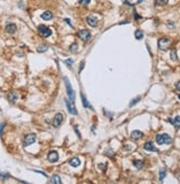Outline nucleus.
Masks as SVG:
<instances>
[{
    "instance_id": "nucleus-28",
    "label": "nucleus",
    "mask_w": 180,
    "mask_h": 184,
    "mask_svg": "<svg viewBox=\"0 0 180 184\" xmlns=\"http://www.w3.org/2000/svg\"><path fill=\"white\" fill-rule=\"evenodd\" d=\"M90 1H91V0H79V4H81V6H86V4L90 3Z\"/></svg>"
},
{
    "instance_id": "nucleus-8",
    "label": "nucleus",
    "mask_w": 180,
    "mask_h": 184,
    "mask_svg": "<svg viewBox=\"0 0 180 184\" xmlns=\"http://www.w3.org/2000/svg\"><path fill=\"white\" fill-rule=\"evenodd\" d=\"M65 105H66V107H68V110L70 114L77 115V110H76V108L74 107V103H72L70 99H65Z\"/></svg>"
},
{
    "instance_id": "nucleus-35",
    "label": "nucleus",
    "mask_w": 180,
    "mask_h": 184,
    "mask_svg": "<svg viewBox=\"0 0 180 184\" xmlns=\"http://www.w3.org/2000/svg\"><path fill=\"white\" fill-rule=\"evenodd\" d=\"M0 176L3 178V179H6V178H8V174H0Z\"/></svg>"
},
{
    "instance_id": "nucleus-16",
    "label": "nucleus",
    "mask_w": 180,
    "mask_h": 184,
    "mask_svg": "<svg viewBox=\"0 0 180 184\" xmlns=\"http://www.w3.org/2000/svg\"><path fill=\"white\" fill-rule=\"evenodd\" d=\"M50 183L51 184H61L62 181H61V178L59 175H53L50 179Z\"/></svg>"
},
{
    "instance_id": "nucleus-25",
    "label": "nucleus",
    "mask_w": 180,
    "mask_h": 184,
    "mask_svg": "<svg viewBox=\"0 0 180 184\" xmlns=\"http://www.w3.org/2000/svg\"><path fill=\"white\" fill-rule=\"evenodd\" d=\"M156 6H166L167 4V0H155Z\"/></svg>"
},
{
    "instance_id": "nucleus-14",
    "label": "nucleus",
    "mask_w": 180,
    "mask_h": 184,
    "mask_svg": "<svg viewBox=\"0 0 180 184\" xmlns=\"http://www.w3.org/2000/svg\"><path fill=\"white\" fill-rule=\"evenodd\" d=\"M6 31L8 32V33H15L17 31V25L13 24V23H9L6 27Z\"/></svg>"
},
{
    "instance_id": "nucleus-36",
    "label": "nucleus",
    "mask_w": 180,
    "mask_h": 184,
    "mask_svg": "<svg viewBox=\"0 0 180 184\" xmlns=\"http://www.w3.org/2000/svg\"><path fill=\"white\" fill-rule=\"evenodd\" d=\"M83 66H84V62L81 63V66H80V72H81V71L83 70Z\"/></svg>"
},
{
    "instance_id": "nucleus-9",
    "label": "nucleus",
    "mask_w": 180,
    "mask_h": 184,
    "mask_svg": "<svg viewBox=\"0 0 180 184\" xmlns=\"http://www.w3.org/2000/svg\"><path fill=\"white\" fill-rule=\"evenodd\" d=\"M48 160L50 162H56L59 160V153L56 152V151H50V152L48 153Z\"/></svg>"
},
{
    "instance_id": "nucleus-6",
    "label": "nucleus",
    "mask_w": 180,
    "mask_h": 184,
    "mask_svg": "<svg viewBox=\"0 0 180 184\" xmlns=\"http://www.w3.org/2000/svg\"><path fill=\"white\" fill-rule=\"evenodd\" d=\"M63 122V115L61 112H58V114L54 116L53 121H52V125H53L54 128H58V127L61 126V124Z\"/></svg>"
},
{
    "instance_id": "nucleus-38",
    "label": "nucleus",
    "mask_w": 180,
    "mask_h": 184,
    "mask_svg": "<svg viewBox=\"0 0 180 184\" xmlns=\"http://www.w3.org/2000/svg\"><path fill=\"white\" fill-rule=\"evenodd\" d=\"M141 1H143V0H138V1H137V3H140Z\"/></svg>"
},
{
    "instance_id": "nucleus-7",
    "label": "nucleus",
    "mask_w": 180,
    "mask_h": 184,
    "mask_svg": "<svg viewBox=\"0 0 180 184\" xmlns=\"http://www.w3.org/2000/svg\"><path fill=\"white\" fill-rule=\"evenodd\" d=\"M77 35H79V37L81 40H83V41H89V40L91 39V32H90L89 30H86V29L80 30Z\"/></svg>"
},
{
    "instance_id": "nucleus-24",
    "label": "nucleus",
    "mask_w": 180,
    "mask_h": 184,
    "mask_svg": "<svg viewBox=\"0 0 180 184\" xmlns=\"http://www.w3.org/2000/svg\"><path fill=\"white\" fill-rule=\"evenodd\" d=\"M166 176V170L165 169H161L159 172V181L160 182H162V180H164V178Z\"/></svg>"
},
{
    "instance_id": "nucleus-22",
    "label": "nucleus",
    "mask_w": 180,
    "mask_h": 184,
    "mask_svg": "<svg viewBox=\"0 0 180 184\" xmlns=\"http://www.w3.org/2000/svg\"><path fill=\"white\" fill-rule=\"evenodd\" d=\"M170 58H171L172 61H177V51L175 50V49H172V50L170 51Z\"/></svg>"
},
{
    "instance_id": "nucleus-13",
    "label": "nucleus",
    "mask_w": 180,
    "mask_h": 184,
    "mask_svg": "<svg viewBox=\"0 0 180 184\" xmlns=\"http://www.w3.org/2000/svg\"><path fill=\"white\" fill-rule=\"evenodd\" d=\"M18 93L17 92H10V93L8 94V100L11 101V103H16L17 99H18Z\"/></svg>"
},
{
    "instance_id": "nucleus-23",
    "label": "nucleus",
    "mask_w": 180,
    "mask_h": 184,
    "mask_svg": "<svg viewBox=\"0 0 180 184\" xmlns=\"http://www.w3.org/2000/svg\"><path fill=\"white\" fill-rule=\"evenodd\" d=\"M77 48H79V46H77L76 43H72V44L70 45V52H72V53H75V52L77 51Z\"/></svg>"
},
{
    "instance_id": "nucleus-3",
    "label": "nucleus",
    "mask_w": 180,
    "mask_h": 184,
    "mask_svg": "<svg viewBox=\"0 0 180 184\" xmlns=\"http://www.w3.org/2000/svg\"><path fill=\"white\" fill-rule=\"evenodd\" d=\"M170 44H171V41L168 37H162L158 41V49L161 51H167L169 49Z\"/></svg>"
},
{
    "instance_id": "nucleus-10",
    "label": "nucleus",
    "mask_w": 180,
    "mask_h": 184,
    "mask_svg": "<svg viewBox=\"0 0 180 184\" xmlns=\"http://www.w3.org/2000/svg\"><path fill=\"white\" fill-rule=\"evenodd\" d=\"M144 149H145L146 151H153V152H158V149L153 145V142H150V141H148V142H146L145 145H144Z\"/></svg>"
},
{
    "instance_id": "nucleus-11",
    "label": "nucleus",
    "mask_w": 180,
    "mask_h": 184,
    "mask_svg": "<svg viewBox=\"0 0 180 184\" xmlns=\"http://www.w3.org/2000/svg\"><path fill=\"white\" fill-rule=\"evenodd\" d=\"M86 21H87V24L91 25V27H96L97 25V19H96L94 16H89V17L86 18Z\"/></svg>"
},
{
    "instance_id": "nucleus-32",
    "label": "nucleus",
    "mask_w": 180,
    "mask_h": 184,
    "mask_svg": "<svg viewBox=\"0 0 180 184\" xmlns=\"http://www.w3.org/2000/svg\"><path fill=\"white\" fill-rule=\"evenodd\" d=\"M64 21H65L66 23H68V24H70L71 27H72V23H71V20H70V19H64Z\"/></svg>"
},
{
    "instance_id": "nucleus-30",
    "label": "nucleus",
    "mask_w": 180,
    "mask_h": 184,
    "mask_svg": "<svg viewBox=\"0 0 180 184\" xmlns=\"http://www.w3.org/2000/svg\"><path fill=\"white\" fill-rule=\"evenodd\" d=\"M3 128H4V125H3V124H1V125H0V136H1V133H2V130H3Z\"/></svg>"
},
{
    "instance_id": "nucleus-19",
    "label": "nucleus",
    "mask_w": 180,
    "mask_h": 184,
    "mask_svg": "<svg viewBox=\"0 0 180 184\" xmlns=\"http://www.w3.org/2000/svg\"><path fill=\"white\" fill-rule=\"evenodd\" d=\"M171 124L174 125V126L176 127L177 129L180 128V116L175 117V119H174V120H171Z\"/></svg>"
},
{
    "instance_id": "nucleus-39",
    "label": "nucleus",
    "mask_w": 180,
    "mask_h": 184,
    "mask_svg": "<svg viewBox=\"0 0 180 184\" xmlns=\"http://www.w3.org/2000/svg\"><path fill=\"white\" fill-rule=\"evenodd\" d=\"M178 98H179V99H180V95H179V96H178Z\"/></svg>"
},
{
    "instance_id": "nucleus-34",
    "label": "nucleus",
    "mask_w": 180,
    "mask_h": 184,
    "mask_svg": "<svg viewBox=\"0 0 180 184\" xmlns=\"http://www.w3.org/2000/svg\"><path fill=\"white\" fill-rule=\"evenodd\" d=\"M176 88H177V91H179V92H180V82L176 85Z\"/></svg>"
},
{
    "instance_id": "nucleus-12",
    "label": "nucleus",
    "mask_w": 180,
    "mask_h": 184,
    "mask_svg": "<svg viewBox=\"0 0 180 184\" xmlns=\"http://www.w3.org/2000/svg\"><path fill=\"white\" fill-rule=\"evenodd\" d=\"M141 137H143V132L139 130H134V131H132V133H131V138L133 140H138Z\"/></svg>"
},
{
    "instance_id": "nucleus-26",
    "label": "nucleus",
    "mask_w": 180,
    "mask_h": 184,
    "mask_svg": "<svg viewBox=\"0 0 180 184\" xmlns=\"http://www.w3.org/2000/svg\"><path fill=\"white\" fill-rule=\"evenodd\" d=\"M48 50V46L46 45H40L38 46V52H40V53H43V52H45Z\"/></svg>"
},
{
    "instance_id": "nucleus-5",
    "label": "nucleus",
    "mask_w": 180,
    "mask_h": 184,
    "mask_svg": "<svg viewBox=\"0 0 180 184\" xmlns=\"http://www.w3.org/2000/svg\"><path fill=\"white\" fill-rule=\"evenodd\" d=\"M35 140H37V137H35L34 133H29V134H27V136L24 137V140H23V146H24V147H28V146H30V145H32V143H34Z\"/></svg>"
},
{
    "instance_id": "nucleus-37",
    "label": "nucleus",
    "mask_w": 180,
    "mask_h": 184,
    "mask_svg": "<svg viewBox=\"0 0 180 184\" xmlns=\"http://www.w3.org/2000/svg\"><path fill=\"white\" fill-rule=\"evenodd\" d=\"M125 3L128 4V6H132V3H131V2H128V1H125Z\"/></svg>"
},
{
    "instance_id": "nucleus-27",
    "label": "nucleus",
    "mask_w": 180,
    "mask_h": 184,
    "mask_svg": "<svg viewBox=\"0 0 180 184\" xmlns=\"http://www.w3.org/2000/svg\"><path fill=\"white\" fill-rule=\"evenodd\" d=\"M139 100H140V97H136L135 99H133V100H132V103L129 104V107H133V106H135L137 103H138Z\"/></svg>"
},
{
    "instance_id": "nucleus-17",
    "label": "nucleus",
    "mask_w": 180,
    "mask_h": 184,
    "mask_svg": "<svg viewBox=\"0 0 180 184\" xmlns=\"http://www.w3.org/2000/svg\"><path fill=\"white\" fill-rule=\"evenodd\" d=\"M41 18L43 19V20H51V19L53 18V15H52L51 11H45V12H43L41 15Z\"/></svg>"
},
{
    "instance_id": "nucleus-31",
    "label": "nucleus",
    "mask_w": 180,
    "mask_h": 184,
    "mask_svg": "<svg viewBox=\"0 0 180 184\" xmlns=\"http://www.w3.org/2000/svg\"><path fill=\"white\" fill-rule=\"evenodd\" d=\"M168 25H169V27H175V24H174V22H172V21H168V23H167Z\"/></svg>"
},
{
    "instance_id": "nucleus-2",
    "label": "nucleus",
    "mask_w": 180,
    "mask_h": 184,
    "mask_svg": "<svg viewBox=\"0 0 180 184\" xmlns=\"http://www.w3.org/2000/svg\"><path fill=\"white\" fill-rule=\"evenodd\" d=\"M64 82H65V87H66V93H68V97L70 98V100L72 103H74L75 99V95H74V91H73L72 86H71L70 81L68 79V77H64Z\"/></svg>"
},
{
    "instance_id": "nucleus-21",
    "label": "nucleus",
    "mask_w": 180,
    "mask_h": 184,
    "mask_svg": "<svg viewBox=\"0 0 180 184\" xmlns=\"http://www.w3.org/2000/svg\"><path fill=\"white\" fill-rule=\"evenodd\" d=\"M135 37H136L137 40H141L144 37V33L143 31H140V30H136L135 31Z\"/></svg>"
},
{
    "instance_id": "nucleus-33",
    "label": "nucleus",
    "mask_w": 180,
    "mask_h": 184,
    "mask_svg": "<svg viewBox=\"0 0 180 184\" xmlns=\"http://www.w3.org/2000/svg\"><path fill=\"white\" fill-rule=\"evenodd\" d=\"M99 169H104V170H105L106 169V166H105V164H99Z\"/></svg>"
},
{
    "instance_id": "nucleus-1",
    "label": "nucleus",
    "mask_w": 180,
    "mask_h": 184,
    "mask_svg": "<svg viewBox=\"0 0 180 184\" xmlns=\"http://www.w3.org/2000/svg\"><path fill=\"white\" fill-rule=\"evenodd\" d=\"M156 142L158 145H170L172 142V139L169 134L162 133V134H157L156 137Z\"/></svg>"
},
{
    "instance_id": "nucleus-15",
    "label": "nucleus",
    "mask_w": 180,
    "mask_h": 184,
    "mask_svg": "<svg viewBox=\"0 0 180 184\" xmlns=\"http://www.w3.org/2000/svg\"><path fill=\"white\" fill-rule=\"evenodd\" d=\"M68 163H70V166H71L76 167V166H79L80 164H81V161H80L79 158H72V159H71L70 161H68Z\"/></svg>"
},
{
    "instance_id": "nucleus-4",
    "label": "nucleus",
    "mask_w": 180,
    "mask_h": 184,
    "mask_svg": "<svg viewBox=\"0 0 180 184\" xmlns=\"http://www.w3.org/2000/svg\"><path fill=\"white\" fill-rule=\"evenodd\" d=\"M38 31H39V33L43 37H48L52 34V30L50 29V28L45 27V25H43V24H41V25L38 27Z\"/></svg>"
},
{
    "instance_id": "nucleus-18",
    "label": "nucleus",
    "mask_w": 180,
    "mask_h": 184,
    "mask_svg": "<svg viewBox=\"0 0 180 184\" xmlns=\"http://www.w3.org/2000/svg\"><path fill=\"white\" fill-rule=\"evenodd\" d=\"M133 164H134V166L137 167V169H141V167L144 166V162L141 161V160H134V161H133Z\"/></svg>"
},
{
    "instance_id": "nucleus-20",
    "label": "nucleus",
    "mask_w": 180,
    "mask_h": 184,
    "mask_svg": "<svg viewBox=\"0 0 180 184\" xmlns=\"http://www.w3.org/2000/svg\"><path fill=\"white\" fill-rule=\"evenodd\" d=\"M81 98H82V103H83V106H84L85 108H90V109H92V106H91V105H90V104H89V101H87V99H86V98L84 97V95H83V94L81 95Z\"/></svg>"
},
{
    "instance_id": "nucleus-29",
    "label": "nucleus",
    "mask_w": 180,
    "mask_h": 184,
    "mask_svg": "<svg viewBox=\"0 0 180 184\" xmlns=\"http://www.w3.org/2000/svg\"><path fill=\"white\" fill-rule=\"evenodd\" d=\"M72 62H73L72 60H68V61H65V63L68 65V67H71V64H72Z\"/></svg>"
}]
</instances>
